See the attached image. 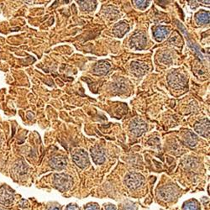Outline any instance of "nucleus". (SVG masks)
I'll return each mask as SVG.
<instances>
[{"label": "nucleus", "instance_id": "obj_1", "mask_svg": "<svg viewBox=\"0 0 210 210\" xmlns=\"http://www.w3.org/2000/svg\"><path fill=\"white\" fill-rule=\"evenodd\" d=\"M167 82L170 87L174 89H183L186 88L187 83V79L182 73L177 71L172 72L167 77Z\"/></svg>", "mask_w": 210, "mask_h": 210}, {"label": "nucleus", "instance_id": "obj_2", "mask_svg": "<svg viewBox=\"0 0 210 210\" xmlns=\"http://www.w3.org/2000/svg\"><path fill=\"white\" fill-rule=\"evenodd\" d=\"M54 184L57 189L61 192L68 190L72 185L71 176L65 173L56 174L54 176Z\"/></svg>", "mask_w": 210, "mask_h": 210}, {"label": "nucleus", "instance_id": "obj_3", "mask_svg": "<svg viewBox=\"0 0 210 210\" xmlns=\"http://www.w3.org/2000/svg\"><path fill=\"white\" fill-rule=\"evenodd\" d=\"M147 43V37L143 32H135L130 39V45L133 49L142 50L145 47Z\"/></svg>", "mask_w": 210, "mask_h": 210}, {"label": "nucleus", "instance_id": "obj_4", "mask_svg": "<svg viewBox=\"0 0 210 210\" xmlns=\"http://www.w3.org/2000/svg\"><path fill=\"white\" fill-rule=\"evenodd\" d=\"M144 183V176L136 172H130L125 176V183L130 189H136L140 187Z\"/></svg>", "mask_w": 210, "mask_h": 210}, {"label": "nucleus", "instance_id": "obj_5", "mask_svg": "<svg viewBox=\"0 0 210 210\" xmlns=\"http://www.w3.org/2000/svg\"><path fill=\"white\" fill-rule=\"evenodd\" d=\"M72 160L80 168H85L90 164L88 153L82 149L77 150L73 152Z\"/></svg>", "mask_w": 210, "mask_h": 210}, {"label": "nucleus", "instance_id": "obj_6", "mask_svg": "<svg viewBox=\"0 0 210 210\" xmlns=\"http://www.w3.org/2000/svg\"><path fill=\"white\" fill-rule=\"evenodd\" d=\"M130 130L135 136H140L143 133L146 131L147 124L140 118H135L132 120L130 124Z\"/></svg>", "mask_w": 210, "mask_h": 210}, {"label": "nucleus", "instance_id": "obj_7", "mask_svg": "<svg viewBox=\"0 0 210 210\" xmlns=\"http://www.w3.org/2000/svg\"><path fill=\"white\" fill-rule=\"evenodd\" d=\"M91 156L97 165H101L104 162L106 159L105 150L98 145L93 146L91 148Z\"/></svg>", "mask_w": 210, "mask_h": 210}, {"label": "nucleus", "instance_id": "obj_8", "mask_svg": "<svg viewBox=\"0 0 210 210\" xmlns=\"http://www.w3.org/2000/svg\"><path fill=\"white\" fill-rule=\"evenodd\" d=\"M194 130L200 135L209 138V120L208 119H203L198 123H196L194 126Z\"/></svg>", "mask_w": 210, "mask_h": 210}, {"label": "nucleus", "instance_id": "obj_9", "mask_svg": "<svg viewBox=\"0 0 210 210\" xmlns=\"http://www.w3.org/2000/svg\"><path fill=\"white\" fill-rule=\"evenodd\" d=\"M177 193V190L174 186H166L159 190V195L161 199L166 201H171L174 199Z\"/></svg>", "mask_w": 210, "mask_h": 210}, {"label": "nucleus", "instance_id": "obj_10", "mask_svg": "<svg viewBox=\"0 0 210 210\" xmlns=\"http://www.w3.org/2000/svg\"><path fill=\"white\" fill-rule=\"evenodd\" d=\"M129 30H130L129 25L126 22L121 21V22H119L118 24H116L114 25V29H113V32L117 37L121 38L129 31Z\"/></svg>", "mask_w": 210, "mask_h": 210}, {"label": "nucleus", "instance_id": "obj_11", "mask_svg": "<svg viewBox=\"0 0 210 210\" xmlns=\"http://www.w3.org/2000/svg\"><path fill=\"white\" fill-rule=\"evenodd\" d=\"M131 70L136 76L140 77V76H143L147 71L148 67L145 63H142L139 61H133L131 63Z\"/></svg>", "mask_w": 210, "mask_h": 210}, {"label": "nucleus", "instance_id": "obj_12", "mask_svg": "<svg viewBox=\"0 0 210 210\" xmlns=\"http://www.w3.org/2000/svg\"><path fill=\"white\" fill-rule=\"evenodd\" d=\"M50 166L56 170H63L67 166V160L63 156H57L50 160Z\"/></svg>", "mask_w": 210, "mask_h": 210}, {"label": "nucleus", "instance_id": "obj_13", "mask_svg": "<svg viewBox=\"0 0 210 210\" xmlns=\"http://www.w3.org/2000/svg\"><path fill=\"white\" fill-rule=\"evenodd\" d=\"M111 66L106 61H98L93 68V72L97 75H104L108 72Z\"/></svg>", "mask_w": 210, "mask_h": 210}, {"label": "nucleus", "instance_id": "obj_14", "mask_svg": "<svg viewBox=\"0 0 210 210\" xmlns=\"http://www.w3.org/2000/svg\"><path fill=\"white\" fill-rule=\"evenodd\" d=\"M169 28L166 26H157L154 30V37L156 40L160 42L166 39L169 34Z\"/></svg>", "mask_w": 210, "mask_h": 210}, {"label": "nucleus", "instance_id": "obj_15", "mask_svg": "<svg viewBox=\"0 0 210 210\" xmlns=\"http://www.w3.org/2000/svg\"><path fill=\"white\" fill-rule=\"evenodd\" d=\"M183 140L185 142L186 145H187L188 146L190 147H194L196 146L198 139V136L193 133L192 131H189V130H187V131L184 132L183 134Z\"/></svg>", "mask_w": 210, "mask_h": 210}, {"label": "nucleus", "instance_id": "obj_16", "mask_svg": "<svg viewBox=\"0 0 210 210\" xmlns=\"http://www.w3.org/2000/svg\"><path fill=\"white\" fill-rule=\"evenodd\" d=\"M196 22L198 25H207L209 23V12L205 10H200L195 14Z\"/></svg>", "mask_w": 210, "mask_h": 210}, {"label": "nucleus", "instance_id": "obj_17", "mask_svg": "<svg viewBox=\"0 0 210 210\" xmlns=\"http://www.w3.org/2000/svg\"><path fill=\"white\" fill-rule=\"evenodd\" d=\"M79 6L83 11L92 12L95 10L97 7L96 1H80L78 2Z\"/></svg>", "mask_w": 210, "mask_h": 210}, {"label": "nucleus", "instance_id": "obj_18", "mask_svg": "<svg viewBox=\"0 0 210 210\" xmlns=\"http://www.w3.org/2000/svg\"><path fill=\"white\" fill-rule=\"evenodd\" d=\"M184 210H198L199 209V204L196 200H190L184 204Z\"/></svg>", "mask_w": 210, "mask_h": 210}, {"label": "nucleus", "instance_id": "obj_19", "mask_svg": "<svg viewBox=\"0 0 210 210\" xmlns=\"http://www.w3.org/2000/svg\"><path fill=\"white\" fill-rule=\"evenodd\" d=\"M135 5L139 9H145L149 6V1H134Z\"/></svg>", "mask_w": 210, "mask_h": 210}, {"label": "nucleus", "instance_id": "obj_20", "mask_svg": "<svg viewBox=\"0 0 210 210\" xmlns=\"http://www.w3.org/2000/svg\"><path fill=\"white\" fill-rule=\"evenodd\" d=\"M159 61H161L163 63H169L172 61V57H171V55L168 54V53H163L161 55V57H159Z\"/></svg>", "mask_w": 210, "mask_h": 210}, {"label": "nucleus", "instance_id": "obj_21", "mask_svg": "<svg viewBox=\"0 0 210 210\" xmlns=\"http://www.w3.org/2000/svg\"><path fill=\"white\" fill-rule=\"evenodd\" d=\"M114 86H115V88H116V91H117V92H119V93L124 92L123 90H124V88H125L124 83H122L120 81H118V82L114 84Z\"/></svg>", "mask_w": 210, "mask_h": 210}, {"label": "nucleus", "instance_id": "obj_22", "mask_svg": "<svg viewBox=\"0 0 210 210\" xmlns=\"http://www.w3.org/2000/svg\"><path fill=\"white\" fill-rule=\"evenodd\" d=\"M122 210H136V206L133 203L124 205V208H123Z\"/></svg>", "mask_w": 210, "mask_h": 210}, {"label": "nucleus", "instance_id": "obj_23", "mask_svg": "<svg viewBox=\"0 0 210 210\" xmlns=\"http://www.w3.org/2000/svg\"><path fill=\"white\" fill-rule=\"evenodd\" d=\"M85 210H99V207L97 204H90L85 209Z\"/></svg>", "mask_w": 210, "mask_h": 210}, {"label": "nucleus", "instance_id": "obj_24", "mask_svg": "<svg viewBox=\"0 0 210 210\" xmlns=\"http://www.w3.org/2000/svg\"><path fill=\"white\" fill-rule=\"evenodd\" d=\"M67 210H79V208L75 204H70L67 207Z\"/></svg>", "mask_w": 210, "mask_h": 210}, {"label": "nucleus", "instance_id": "obj_25", "mask_svg": "<svg viewBox=\"0 0 210 210\" xmlns=\"http://www.w3.org/2000/svg\"><path fill=\"white\" fill-rule=\"evenodd\" d=\"M115 209H116V207H115L114 205L109 204V205H106V206H105V210H115Z\"/></svg>", "mask_w": 210, "mask_h": 210}, {"label": "nucleus", "instance_id": "obj_26", "mask_svg": "<svg viewBox=\"0 0 210 210\" xmlns=\"http://www.w3.org/2000/svg\"><path fill=\"white\" fill-rule=\"evenodd\" d=\"M50 210H61L60 209V208H58V207H52V208H51Z\"/></svg>", "mask_w": 210, "mask_h": 210}]
</instances>
